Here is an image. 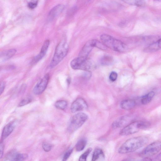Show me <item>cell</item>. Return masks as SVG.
I'll use <instances>...</instances> for the list:
<instances>
[{"label":"cell","mask_w":161,"mask_h":161,"mask_svg":"<svg viewBox=\"0 0 161 161\" xmlns=\"http://www.w3.org/2000/svg\"><path fill=\"white\" fill-rule=\"evenodd\" d=\"M148 142V138L144 136L130 138L120 146L118 149V153L125 154L135 151L145 145Z\"/></svg>","instance_id":"1"},{"label":"cell","mask_w":161,"mask_h":161,"mask_svg":"<svg viewBox=\"0 0 161 161\" xmlns=\"http://www.w3.org/2000/svg\"><path fill=\"white\" fill-rule=\"evenodd\" d=\"M100 39L106 47L114 51L124 52L127 49V47L125 44L109 35L102 34L100 36Z\"/></svg>","instance_id":"2"},{"label":"cell","mask_w":161,"mask_h":161,"mask_svg":"<svg viewBox=\"0 0 161 161\" xmlns=\"http://www.w3.org/2000/svg\"><path fill=\"white\" fill-rule=\"evenodd\" d=\"M69 45L65 41H61L56 46L50 67L56 66L66 56L69 50Z\"/></svg>","instance_id":"3"},{"label":"cell","mask_w":161,"mask_h":161,"mask_svg":"<svg viewBox=\"0 0 161 161\" xmlns=\"http://www.w3.org/2000/svg\"><path fill=\"white\" fill-rule=\"evenodd\" d=\"M150 126V123L146 121L132 122L124 127L120 131L121 136H127L138 132L140 130L146 129Z\"/></svg>","instance_id":"4"},{"label":"cell","mask_w":161,"mask_h":161,"mask_svg":"<svg viewBox=\"0 0 161 161\" xmlns=\"http://www.w3.org/2000/svg\"><path fill=\"white\" fill-rule=\"evenodd\" d=\"M70 66L74 69H81L90 71L93 69L95 65L91 59L79 56L74 59L71 62Z\"/></svg>","instance_id":"5"},{"label":"cell","mask_w":161,"mask_h":161,"mask_svg":"<svg viewBox=\"0 0 161 161\" xmlns=\"http://www.w3.org/2000/svg\"><path fill=\"white\" fill-rule=\"evenodd\" d=\"M88 116L84 113L74 115L71 118L68 127V131L72 133L80 128L88 119Z\"/></svg>","instance_id":"6"},{"label":"cell","mask_w":161,"mask_h":161,"mask_svg":"<svg viewBox=\"0 0 161 161\" xmlns=\"http://www.w3.org/2000/svg\"><path fill=\"white\" fill-rule=\"evenodd\" d=\"M161 150V141L154 142L148 145L142 151L141 155L147 158L154 155Z\"/></svg>","instance_id":"7"},{"label":"cell","mask_w":161,"mask_h":161,"mask_svg":"<svg viewBox=\"0 0 161 161\" xmlns=\"http://www.w3.org/2000/svg\"><path fill=\"white\" fill-rule=\"evenodd\" d=\"M50 79L48 74H46L36 85L33 89V92L36 95L41 94L46 89Z\"/></svg>","instance_id":"8"},{"label":"cell","mask_w":161,"mask_h":161,"mask_svg":"<svg viewBox=\"0 0 161 161\" xmlns=\"http://www.w3.org/2000/svg\"><path fill=\"white\" fill-rule=\"evenodd\" d=\"M88 108V105L86 101L82 98H78L72 103L70 109L73 113L85 110Z\"/></svg>","instance_id":"9"},{"label":"cell","mask_w":161,"mask_h":161,"mask_svg":"<svg viewBox=\"0 0 161 161\" xmlns=\"http://www.w3.org/2000/svg\"><path fill=\"white\" fill-rule=\"evenodd\" d=\"M132 117L130 116L125 115L121 116L114 121L112 125L113 129L124 127L131 122Z\"/></svg>","instance_id":"10"},{"label":"cell","mask_w":161,"mask_h":161,"mask_svg":"<svg viewBox=\"0 0 161 161\" xmlns=\"http://www.w3.org/2000/svg\"><path fill=\"white\" fill-rule=\"evenodd\" d=\"M49 44L50 41L48 40H47L44 41L40 53L34 57L32 60L31 62L32 64L36 63L44 56L47 51Z\"/></svg>","instance_id":"11"},{"label":"cell","mask_w":161,"mask_h":161,"mask_svg":"<svg viewBox=\"0 0 161 161\" xmlns=\"http://www.w3.org/2000/svg\"><path fill=\"white\" fill-rule=\"evenodd\" d=\"M94 47V39L89 40L86 42L80 51L79 56L87 58V56Z\"/></svg>","instance_id":"12"},{"label":"cell","mask_w":161,"mask_h":161,"mask_svg":"<svg viewBox=\"0 0 161 161\" xmlns=\"http://www.w3.org/2000/svg\"><path fill=\"white\" fill-rule=\"evenodd\" d=\"M16 122L13 121L7 124L3 128L2 134V141L9 136L13 131L16 125Z\"/></svg>","instance_id":"13"},{"label":"cell","mask_w":161,"mask_h":161,"mask_svg":"<svg viewBox=\"0 0 161 161\" xmlns=\"http://www.w3.org/2000/svg\"><path fill=\"white\" fill-rule=\"evenodd\" d=\"M64 6L63 4H59L53 8L50 11L48 18L49 20L53 19L63 11Z\"/></svg>","instance_id":"14"},{"label":"cell","mask_w":161,"mask_h":161,"mask_svg":"<svg viewBox=\"0 0 161 161\" xmlns=\"http://www.w3.org/2000/svg\"><path fill=\"white\" fill-rule=\"evenodd\" d=\"M161 49V38L151 43L144 50L146 53H151L157 51Z\"/></svg>","instance_id":"15"},{"label":"cell","mask_w":161,"mask_h":161,"mask_svg":"<svg viewBox=\"0 0 161 161\" xmlns=\"http://www.w3.org/2000/svg\"><path fill=\"white\" fill-rule=\"evenodd\" d=\"M135 101L132 99H125L121 101L120 104V107L125 110H129L133 108L136 105Z\"/></svg>","instance_id":"16"},{"label":"cell","mask_w":161,"mask_h":161,"mask_svg":"<svg viewBox=\"0 0 161 161\" xmlns=\"http://www.w3.org/2000/svg\"><path fill=\"white\" fill-rule=\"evenodd\" d=\"M104 158V154L103 150L100 148L95 149L92 155V160L96 161L102 160Z\"/></svg>","instance_id":"17"},{"label":"cell","mask_w":161,"mask_h":161,"mask_svg":"<svg viewBox=\"0 0 161 161\" xmlns=\"http://www.w3.org/2000/svg\"><path fill=\"white\" fill-rule=\"evenodd\" d=\"M15 49H9L3 53L1 55V59L6 61L10 58L14 56L16 52Z\"/></svg>","instance_id":"18"},{"label":"cell","mask_w":161,"mask_h":161,"mask_svg":"<svg viewBox=\"0 0 161 161\" xmlns=\"http://www.w3.org/2000/svg\"><path fill=\"white\" fill-rule=\"evenodd\" d=\"M155 94L153 91H151L143 96L141 100V103L143 105L147 104L150 102Z\"/></svg>","instance_id":"19"},{"label":"cell","mask_w":161,"mask_h":161,"mask_svg":"<svg viewBox=\"0 0 161 161\" xmlns=\"http://www.w3.org/2000/svg\"><path fill=\"white\" fill-rule=\"evenodd\" d=\"M125 3L131 5L138 7L143 6L145 4L144 0H122Z\"/></svg>","instance_id":"20"},{"label":"cell","mask_w":161,"mask_h":161,"mask_svg":"<svg viewBox=\"0 0 161 161\" xmlns=\"http://www.w3.org/2000/svg\"><path fill=\"white\" fill-rule=\"evenodd\" d=\"M86 144V140L85 139H80L76 143L75 148L76 151L80 152L83 150Z\"/></svg>","instance_id":"21"},{"label":"cell","mask_w":161,"mask_h":161,"mask_svg":"<svg viewBox=\"0 0 161 161\" xmlns=\"http://www.w3.org/2000/svg\"><path fill=\"white\" fill-rule=\"evenodd\" d=\"M18 153L15 150H13L8 152L4 158L5 160L15 161L16 156Z\"/></svg>","instance_id":"22"},{"label":"cell","mask_w":161,"mask_h":161,"mask_svg":"<svg viewBox=\"0 0 161 161\" xmlns=\"http://www.w3.org/2000/svg\"><path fill=\"white\" fill-rule=\"evenodd\" d=\"M67 104V102L66 101L60 100L55 102V106L58 109L64 110L66 108Z\"/></svg>","instance_id":"23"},{"label":"cell","mask_w":161,"mask_h":161,"mask_svg":"<svg viewBox=\"0 0 161 161\" xmlns=\"http://www.w3.org/2000/svg\"><path fill=\"white\" fill-rule=\"evenodd\" d=\"M113 62V59L111 56H104L101 60V64L103 65H108L111 64Z\"/></svg>","instance_id":"24"},{"label":"cell","mask_w":161,"mask_h":161,"mask_svg":"<svg viewBox=\"0 0 161 161\" xmlns=\"http://www.w3.org/2000/svg\"><path fill=\"white\" fill-rule=\"evenodd\" d=\"M92 149L91 148H88L80 157L79 160L80 161H85Z\"/></svg>","instance_id":"25"},{"label":"cell","mask_w":161,"mask_h":161,"mask_svg":"<svg viewBox=\"0 0 161 161\" xmlns=\"http://www.w3.org/2000/svg\"><path fill=\"white\" fill-rule=\"evenodd\" d=\"M94 47L102 50L106 49V47L102 42H101L96 40H94Z\"/></svg>","instance_id":"26"},{"label":"cell","mask_w":161,"mask_h":161,"mask_svg":"<svg viewBox=\"0 0 161 161\" xmlns=\"http://www.w3.org/2000/svg\"><path fill=\"white\" fill-rule=\"evenodd\" d=\"M28 158L27 154L18 153L16 156L15 161H24L26 159Z\"/></svg>","instance_id":"27"},{"label":"cell","mask_w":161,"mask_h":161,"mask_svg":"<svg viewBox=\"0 0 161 161\" xmlns=\"http://www.w3.org/2000/svg\"><path fill=\"white\" fill-rule=\"evenodd\" d=\"M42 147L45 151L48 152L51 150L52 145L47 142H44L42 144Z\"/></svg>","instance_id":"28"},{"label":"cell","mask_w":161,"mask_h":161,"mask_svg":"<svg viewBox=\"0 0 161 161\" xmlns=\"http://www.w3.org/2000/svg\"><path fill=\"white\" fill-rule=\"evenodd\" d=\"M31 99L30 98L24 99L19 102L18 104V106H24L31 103Z\"/></svg>","instance_id":"29"},{"label":"cell","mask_w":161,"mask_h":161,"mask_svg":"<svg viewBox=\"0 0 161 161\" xmlns=\"http://www.w3.org/2000/svg\"><path fill=\"white\" fill-rule=\"evenodd\" d=\"M73 151V149H70L68 150L64 154L62 160L66 161L69 158Z\"/></svg>","instance_id":"30"},{"label":"cell","mask_w":161,"mask_h":161,"mask_svg":"<svg viewBox=\"0 0 161 161\" xmlns=\"http://www.w3.org/2000/svg\"><path fill=\"white\" fill-rule=\"evenodd\" d=\"M117 76V74L116 72L112 71L109 75V79L111 81L114 82L116 80Z\"/></svg>","instance_id":"31"},{"label":"cell","mask_w":161,"mask_h":161,"mask_svg":"<svg viewBox=\"0 0 161 161\" xmlns=\"http://www.w3.org/2000/svg\"><path fill=\"white\" fill-rule=\"evenodd\" d=\"M85 72L83 74V77L86 79H89L91 76V73L90 71H85Z\"/></svg>","instance_id":"32"},{"label":"cell","mask_w":161,"mask_h":161,"mask_svg":"<svg viewBox=\"0 0 161 161\" xmlns=\"http://www.w3.org/2000/svg\"><path fill=\"white\" fill-rule=\"evenodd\" d=\"M0 158L1 159L3 154L4 149V145L2 141L0 142Z\"/></svg>","instance_id":"33"},{"label":"cell","mask_w":161,"mask_h":161,"mask_svg":"<svg viewBox=\"0 0 161 161\" xmlns=\"http://www.w3.org/2000/svg\"><path fill=\"white\" fill-rule=\"evenodd\" d=\"M37 5V2H30L28 4V7L31 9L35 8Z\"/></svg>","instance_id":"34"},{"label":"cell","mask_w":161,"mask_h":161,"mask_svg":"<svg viewBox=\"0 0 161 161\" xmlns=\"http://www.w3.org/2000/svg\"><path fill=\"white\" fill-rule=\"evenodd\" d=\"M5 87V84L4 82H2L1 83L0 85V95L3 93Z\"/></svg>","instance_id":"35"},{"label":"cell","mask_w":161,"mask_h":161,"mask_svg":"<svg viewBox=\"0 0 161 161\" xmlns=\"http://www.w3.org/2000/svg\"><path fill=\"white\" fill-rule=\"evenodd\" d=\"M157 160L161 161V152L156 158Z\"/></svg>","instance_id":"36"},{"label":"cell","mask_w":161,"mask_h":161,"mask_svg":"<svg viewBox=\"0 0 161 161\" xmlns=\"http://www.w3.org/2000/svg\"><path fill=\"white\" fill-rule=\"evenodd\" d=\"M159 1H161V0H158Z\"/></svg>","instance_id":"37"}]
</instances>
